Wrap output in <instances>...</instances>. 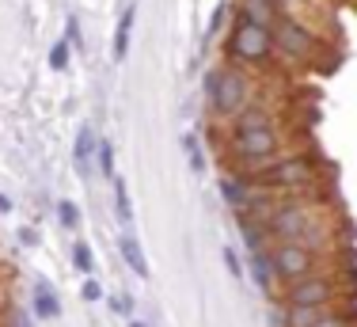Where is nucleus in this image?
<instances>
[{"instance_id":"aec40b11","label":"nucleus","mask_w":357,"mask_h":327,"mask_svg":"<svg viewBox=\"0 0 357 327\" xmlns=\"http://www.w3.org/2000/svg\"><path fill=\"white\" fill-rule=\"evenodd\" d=\"M96 160H99V171H103L107 179H114L118 171H114V149H110L107 141H99V152H96Z\"/></svg>"},{"instance_id":"39448f33","label":"nucleus","mask_w":357,"mask_h":327,"mask_svg":"<svg viewBox=\"0 0 357 327\" xmlns=\"http://www.w3.org/2000/svg\"><path fill=\"white\" fill-rule=\"evenodd\" d=\"M270 266L278 274V286H293L301 278H312V274H327L338 270V266H350V263H338V252H316V247H304V244H270Z\"/></svg>"},{"instance_id":"7ed1b4c3","label":"nucleus","mask_w":357,"mask_h":327,"mask_svg":"<svg viewBox=\"0 0 357 327\" xmlns=\"http://www.w3.org/2000/svg\"><path fill=\"white\" fill-rule=\"evenodd\" d=\"M206 99H209V115L228 126L251 103H259V84H255V76L248 68L225 61V65H213L206 73Z\"/></svg>"},{"instance_id":"6e6552de","label":"nucleus","mask_w":357,"mask_h":327,"mask_svg":"<svg viewBox=\"0 0 357 327\" xmlns=\"http://www.w3.org/2000/svg\"><path fill=\"white\" fill-rule=\"evenodd\" d=\"M278 15L282 12H278L274 0H240V20H251L259 27H274Z\"/></svg>"},{"instance_id":"f3484780","label":"nucleus","mask_w":357,"mask_h":327,"mask_svg":"<svg viewBox=\"0 0 357 327\" xmlns=\"http://www.w3.org/2000/svg\"><path fill=\"white\" fill-rule=\"evenodd\" d=\"M73 266L91 278V270H96V252H91L88 244H76V247H73Z\"/></svg>"},{"instance_id":"5701e85b","label":"nucleus","mask_w":357,"mask_h":327,"mask_svg":"<svg viewBox=\"0 0 357 327\" xmlns=\"http://www.w3.org/2000/svg\"><path fill=\"white\" fill-rule=\"evenodd\" d=\"M110 305H114V312H122V316H130V312H133V300H130V297H114Z\"/></svg>"},{"instance_id":"a211bd4d","label":"nucleus","mask_w":357,"mask_h":327,"mask_svg":"<svg viewBox=\"0 0 357 327\" xmlns=\"http://www.w3.org/2000/svg\"><path fill=\"white\" fill-rule=\"evenodd\" d=\"M57 217H61V228H80V210H76V202H69V198L57 202Z\"/></svg>"},{"instance_id":"2eb2a0df","label":"nucleus","mask_w":357,"mask_h":327,"mask_svg":"<svg viewBox=\"0 0 357 327\" xmlns=\"http://www.w3.org/2000/svg\"><path fill=\"white\" fill-rule=\"evenodd\" d=\"M114 213H118V225L122 228H133V202H130V191H126L122 175H114Z\"/></svg>"},{"instance_id":"ddd939ff","label":"nucleus","mask_w":357,"mask_h":327,"mask_svg":"<svg viewBox=\"0 0 357 327\" xmlns=\"http://www.w3.org/2000/svg\"><path fill=\"white\" fill-rule=\"evenodd\" d=\"M251 278H255V286H259L262 293H274V289H278V274H274V266H270L266 252H255L251 255Z\"/></svg>"},{"instance_id":"393cba45","label":"nucleus","mask_w":357,"mask_h":327,"mask_svg":"<svg viewBox=\"0 0 357 327\" xmlns=\"http://www.w3.org/2000/svg\"><path fill=\"white\" fill-rule=\"evenodd\" d=\"M130 327H144V324H141V320H133V324H130Z\"/></svg>"},{"instance_id":"0eeeda50","label":"nucleus","mask_w":357,"mask_h":327,"mask_svg":"<svg viewBox=\"0 0 357 327\" xmlns=\"http://www.w3.org/2000/svg\"><path fill=\"white\" fill-rule=\"evenodd\" d=\"M255 130H282V118H278V110L270 107V103H251L243 115H236L232 122H228V133H255Z\"/></svg>"},{"instance_id":"f257e3e1","label":"nucleus","mask_w":357,"mask_h":327,"mask_svg":"<svg viewBox=\"0 0 357 327\" xmlns=\"http://www.w3.org/2000/svg\"><path fill=\"white\" fill-rule=\"evenodd\" d=\"M248 179L255 187H262V191H270V194L301 198V194H319L323 187H327V179H331V168L316 149H301V152H285V157L270 160L266 168L251 171Z\"/></svg>"},{"instance_id":"4be33fe9","label":"nucleus","mask_w":357,"mask_h":327,"mask_svg":"<svg viewBox=\"0 0 357 327\" xmlns=\"http://www.w3.org/2000/svg\"><path fill=\"white\" fill-rule=\"evenodd\" d=\"M80 297L88 300V305H96V300H103V286H99L96 278H84V286H80Z\"/></svg>"},{"instance_id":"f8f14e48","label":"nucleus","mask_w":357,"mask_h":327,"mask_svg":"<svg viewBox=\"0 0 357 327\" xmlns=\"http://www.w3.org/2000/svg\"><path fill=\"white\" fill-rule=\"evenodd\" d=\"M133 20H137V4H130L122 12V20H118V31H114V46H110V57L114 61H122L126 54H130V34H133Z\"/></svg>"},{"instance_id":"1a4fd4ad","label":"nucleus","mask_w":357,"mask_h":327,"mask_svg":"<svg viewBox=\"0 0 357 327\" xmlns=\"http://www.w3.org/2000/svg\"><path fill=\"white\" fill-rule=\"evenodd\" d=\"M31 308H35L38 320H57V316H61V305H57V293H54L50 282H38V286H35V293H31Z\"/></svg>"},{"instance_id":"412c9836","label":"nucleus","mask_w":357,"mask_h":327,"mask_svg":"<svg viewBox=\"0 0 357 327\" xmlns=\"http://www.w3.org/2000/svg\"><path fill=\"white\" fill-rule=\"evenodd\" d=\"M220 259H225V270L232 274L236 282H243V263H240V255H236V247H220Z\"/></svg>"},{"instance_id":"f03ea898","label":"nucleus","mask_w":357,"mask_h":327,"mask_svg":"<svg viewBox=\"0 0 357 327\" xmlns=\"http://www.w3.org/2000/svg\"><path fill=\"white\" fill-rule=\"evenodd\" d=\"M346 282H357L354 266H338V270H327V274H312V278H301V282H293V286H282L278 305L282 308H338V305H354L357 289L346 286Z\"/></svg>"},{"instance_id":"20e7f679","label":"nucleus","mask_w":357,"mask_h":327,"mask_svg":"<svg viewBox=\"0 0 357 327\" xmlns=\"http://www.w3.org/2000/svg\"><path fill=\"white\" fill-rule=\"evenodd\" d=\"M274 54L285 57L289 65H301V68H312L323 61V54H327V42L319 38V31H312L308 23L301 20V15L293 12H282L274 20Z\"/></svg>"},{"instance_id":"9b49d317","label":"nucleus","mask_w":357,"mask_h":327,"mask_svg":"<svg viewBox=\"0 0 357 327\" xmlns=\"http://www.w3.org/2000/svg\"><path fill=\"white\" fill-rule=\"evenodd\" d=\"M118 255H122L126 266H130L137 278H149V263H144V252H141V244L130 236V232H122V236H118Z\"/></svg>"},{"instance_id":"dca6fc26","label":"nucleus","mask_w":357,"mask_h":327,"mask_svg":"<svg viewBox=\"0 0 357 327\" xmlns=\"http://www.w3.org/2000/svg\"><path fill=\"white\" fill-rule=\"evenodd\" d=\"M69 57H73V46L65 38H57L54 50H50V68H54V73H65V68H69Z\"/></svg>"},{"instance_id":"a878e982","label":"nucleus","mask_w":357,"mask_h":327,"mask_svg":"<svg viewBox=\"0 0 357 327\" xmlns=\"http://www.w3.org/2000/svg\"><path fill=\"white\" fill-rule=\"evenodd\" d=\"M0 327H4V324H0Z\"/></svg>"},{"instance_id":"6ab92c4d","label":"nucleus","mask_w":357,"mask_h":327,"mask_svg":"<svg viewBox=\"0 0 357 327\" xmlns=\"http://www.w3.org/2000/svg\"><path fill=\"white\" fill-rule=\"evenodd\" d=\"M183 149H186V157H190V168H194V171H206V157H202L198 137H194V133H186V137H183Z\"/></svg>"},{"instance_id":"4468645a","label":"nucleus","mask_w":357,"mask_h":327,"mask_svg":"<svg viewBox=\"0 0 357 327\" xmlns=\"http://www.w3.org/2000/svg\"><path fill=\"white\" fill-rule=\"evenodd\" d=\"M312 327H357V308L354 305H338V308H323L319 320Z\"/></svg>"},{"instance_id":"423d86ee","label":"nucleus","mask_w":357,"mask_h":327,"mask_svg":"<svg viewBox=\"0 0 357 327\" xmlns=\"http://www.w3.org/2000/svg\"><path fill=\"white\" fill-rule=\"evenodd\" d=\"M225 57H228V65L262 68L274 57V34H270V27H259V23L236 15L225 34Z\"/></svg>"},{"instance_id":"9d476101","label":"nucleus","mask_w":357,"mask_h":327,"mask_svg":"<svg viewBox=\"0 0 357 327\" xmlns=\"http://www.w3.org/2000/svg\"><path fill=\"white\" fill-rule=\"evenodd\" d=\"M99 152V137H96V130L91 126H84L80 133H76V145H73V160H76V171H88V164H91V157Z\"/></svg>"},{"instance_id":"b1692460","label":"nucleus","mask_w":357,"mask_h":327,"mask_svg":"<svg viewBox=\"0 0 357 327\" xmlns=\"http://www.w3.org/2000/svg\"><path fill=\"white\" fill-rule=\"evenodd\" d=\"M8 210H12V198H8V194H0V213H8Z\"/></svg>"}]
</instances>
